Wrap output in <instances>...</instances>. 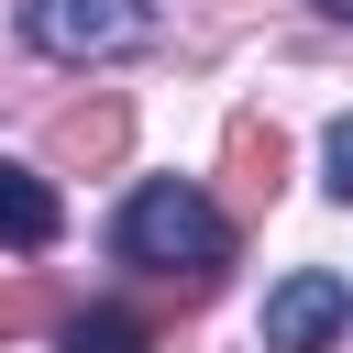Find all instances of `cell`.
Returning a JSON list of instances; mask_svg holds the SVG:
<instances>
[{"instance_id":"6","label":"cell","mask_w":353,"mask_h":353,"mask_svg":"<svg viewBox=\"0 0 353 353\" xmlns=\"http://www.w3.org/2000/svg\"><path fill=\"white\" fill-rule=\"evenodd\" d=\"M55 232H66V210H55V188H44L33 165H0V243H11V254H44Z\"/></svg>"},{"instance_id":"8","label":"cell","mask_w":353,"mask_h":353,"mask_svg":"<svg viewBox=\"0 0 353 353\" xmlns=\"http://www.w3.org/2000/svg\"><path fill=\"white\" fill-rule=\"evenodd\" d=\"M44 320H66V298H55L44 276H0V342H22V331H44Z\"/></svg>"},{"instance_id":"4","label":"cell","mask_w":353,"mask_h":353,"mask_svg":"<svg viewBox=\"0 0 353 353\" xmlns=\"http://www.w3.org/2000/svg\"><path fill=\"white\" fill-rule=\"evenodd\" d=\"M44 154H55L66 176H110V165L132 154V99H77V110H55Z\"/></svg>"},{"instance_id":"9","label":"cell","mask_w":353,"mask_h":353,"mask_svg":"<svg viewBox=\"0 0 353 353\" xmlns=\"http://www.w3.org/2000/svg\"><path fill=\"white\" fill-rule=\"evenodd\" d=\"M331 199H342V210H353V110H342V121H331Z\"/></svg>"},{"instance_id":"2","label":"cell","mask_w":353,"mask_h":353,"mask_svg":"<svg viewBox=\"0 0 353 353\" xmlns=\"http://www.w3.org/2000/svg\"><path fill=\"white\" fill-rule=\"evenodd\" d=\"M22 33L66 66H88V55H132L154 33V11L143 0H22Z\"/></svg>"},{"instance_id":"5","label":"cell","mask_w":353,"mask_h":353,"mask_svg":"<svg viewBox=\"0 0 353 353\" xmlns=\"http://www.w3.org/2000/svg\"><path fill=\"white\" fill-rule=\"evenodd\" d=\"M221 176H232V199H243V210H265V199H276V176H287V132L243 110V121H232V143H221Z\"/></svg>"},{"instance_id":"10","label":"cell","mask_w":353,"mask_h":353,"mask_svg":"<svg viewBox=\"0 0 353 353\" xmlns=\"http://www.w3.org/2000/svg\"><path fill=\"white\" fill-rule=\"evenodd\" d=\"M320 11H331V22H353V0H320Z\"/></svg>"},{"instance_id":"1","label":"cell","mask_w":353,"mask_h":353,"mask_svg":"<svg viewBox=\"0 0 353 353\" xmlns=\"http://www.w3.org/2000/svg\"><path fill=\"white\" fill-rule=\"evenodd\" d=\"M121 265H143V276H188V287H221V265H232V221H221V199H199L188 176H143L132 199H121Z\"/></svg>"},{"instance_id":"3","label":"cell","mask_w":353,"mask_h":353,"mask_svg":"<svg viewBox=\"0 0 353 353\" xmlns=\"http://www.w3.org/2000/svg\"><path fill=\"white\" fill-rule=\"evenodd\" d=\"M342 320H353V287H342L331 265H298V276L265 298V353H320Z\"/></svg>"},{"instance_id":"7","label":"cell","mask_w":353,"mask_h":353,"mask_svg":"<svg viewBox=\"0 0 353 353\" xmlns=\"http://www.w3.org/2000/svg\"><path fill=\"white\" fill-rule=\"evenodd\" d=\"M66 353H154V320L143 309H77L66 320Z\"/></svg>"}]
</instances>
